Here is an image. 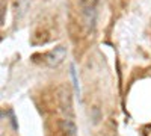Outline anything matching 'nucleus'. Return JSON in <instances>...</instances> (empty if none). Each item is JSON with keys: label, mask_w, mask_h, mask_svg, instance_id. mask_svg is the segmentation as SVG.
I'll use <instances>...</instances> for the list:
<instances>
[{"label": "nucleus", "mask_w": 151, "mask_h": 136, "mask_svg": "<svg viewBox=\"0 0 151 136\" xmlns=\"http://www.w3.org/2000/svg\"><path fill=\"white\" fill-rule=\"evenodd\" d=\"M64 129L68 132V135H74V133H76V124H74L71 119L64 121Z\"/></svg>", "instance_id": "nucleus-3"}, {"label": "nucleus", "mask_w": 151, "mask_h": 136, "mask_svg": "<svg viewBox=\"0 0 151 136\" xmlns=\"http://www.w3.org/2000/svg\"><path fill=\"white\" fill-rule=\"evenodd\" d=\"M70 74H71V79H73V86H74V91L77 95H80V86H79V80H77V74H76V67L74 64L70 65Z\"/></svg>", "instance_id": "nucleus-2"}, {"label": "nucleus", "mask_w": 151, "mask_h": 136, "mask_svg": "<svg viewBox=\"0 0 151 136\" xmlns=\"http://www.w3.org/2000/svg\"><path fill=\"white\" fill-rule=\"evenodd\" d=\"M65 58H67V48L62 47V45H59V47L55 48V50L48 52V53L45 55V62H47L48 67H58L59 64L64 62Z\"/></svg>", "instance_id": "nucleus-1"}]
</instances>
